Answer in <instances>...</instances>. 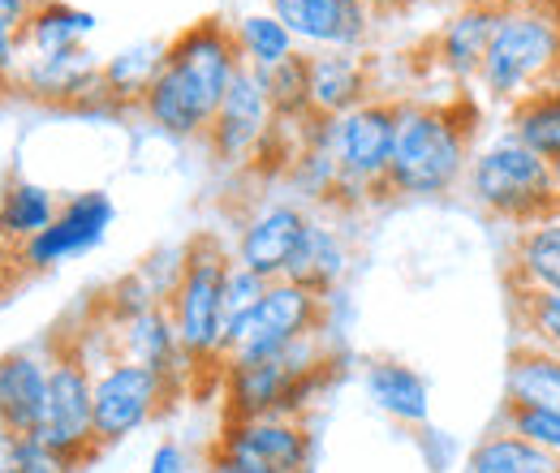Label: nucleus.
<instances>
[{
  "instance_id": "nucleus-1",
  "label": "nucleus",
  "mask_w": 560,
  "mask_h": 473,
  "mask_svg": "<svg viewBox=\"0 0 560 473\" xmlns=\"http://www.w3.org/2000/svg\"><path fill=\"white\" fill-rule=\"evenodd\" d=\"M237 73L242 57L233 44V26L215 17L195 22L168 39L164 66L139 104L142 117L168 138H208L220 99Z\"/></svg>"
},
{
  "instance_id": "nucleus-2",
  "label": "nucleus",
  "mask_w": 560,
  "mask_h": 473,
  "mask_svg": "<svg viewBox=\"0 0 560 473\" xmlns=\"http://www.w3.org/2000/svg\"><path fill=\"white\" fill-rule=\"evenodd\" d=\"M475 108L466 99L397 104V146L388 164V194L397 199H444L470 173Z\"/></svg>"
},
{
  "instance_id": "nucleus-3",
  "label": "nucleus",
  "mask_w": 560,
  "mask_h": 473,
  "mask_svg": "<svg viewBox=\"0 0 560 473\" xmlns=\"http://www.w3.org/2000/svg\"><path fill=\"white\" fill-rule=\"evenodd\" d=\"M229 268H233V250H224L215 237L190 241L186 259H182V275L164 301L186 357L195 362V370H215V379H220V366L229 357V332H224Z\"/></svg>"
},
{
  "instance_id": "nucleus-4",
  "label": "nucleus",
  "mask_w": 560,
  "mask_h": 473,
  "mask_svg": "<svg viewBox=\"0 0 560 473\" xmlns=\"http://www.w3.org/2000/svg\"><path fill=\"white\" fill-rule=\"evenodd\" d=\"M466 190H470V199L483 206L488 215L513 224V228L557 211L552 164L539 151H530L517 134H509V130L488 138L470 155Z\"/></svg>"
},
{
  "instance_id": "nucleus-5",
  "label": "nucleus",
  "mask_w": 560,
  "mask_h": 473,
  "mask_svg": "<svg viewBox=\"0 0 560 473\" xmlns=\"http://www.w3.org/2000/svg\"><path fill=\"white\" fill-rule=\"evenodd\" d=\"M560 73V9L500 13L479 86L495 104H522Z\"/></svg>"
},
{
  "instance_id": "nucleus-6",
  "label": "nucleus",
  "mask_w": 560,
  "mask_h": 473,
  "mask_svg": "<svg viewBox=\"0 0 560 473\" xmlns=\"http://www.w3.org/2000/svg\"><path fill=\"white\" fill-rule=\"evenodd\" d=\"M328 142L341 164L337 211H358L388 194V164L397 146V99L371 95L346 117H328Z\"/></svg>"
},
{
  "instance_id": "nucleus-7",
  "label": "nucleus",
  "mask_w": 560,
  "mask_h": 473,
  "mask_svg": "<svg viewBox=\"0 0 560 473\" xmlns=\"http://www.w3.org/2000/svg\"><path fill=\"white\" fill-rule=\"evenodd\" d=\"M48 357H52L48 362V397H44V413H39V426L31 439L86 465L100 452V444H95V370L86 366V357L70 340H57V348Z\"/></svg>"
},
{
  "instance_id": "nucleus-8",
  "label": "nucleus",
  "mask_w": 560,
  "mask_h": 473,
  "mask_svg": "<svg viewBox=\"0 0 560 473\" xmlns=\"http://www.w3.org/2000/svg\"><path fill=\"white\" fill-rule=\"evenodd\" d=\"M328 332V297L293 284L272 280L259 306L229 332V357L233 362H255V357H277L289 344ZM224 357V362H229Z\"/></svg>"
},
{
  "instance_id": "nucleus-9",
  "label": "nucleus",
  "mask_w": 560,
  "mask_h": 473,
  "mask_svg": "<svg viewBox=\"0 0 560 473\" xmlns=\"http://www.w3.org/2000/svg\"><path fill=\"white\" fill-rule=\"evenodd\" d=\"M182 392L155 375L151 366H139L130 357H108L95 366V444L117 448L130 435H139L147 422H155Z\"/></svg>"
},
{
  "instance_id": "nucleus-10",
  "label": "nucleus",
  "mask_w": 560,
  "mask_h": 473,
  "mask_svg": "<svg viewBox=\"0 0 560 473\" xmlns=\"http://www.w3.org/2000/svg\"><path fill=\"white\" fill-rule=\"evenodd\" d=\"M211 452L264 473H306L315 457V439L306 417H289V413L224 417V430Z\"/></svg>"
},
{
  "instance_id": "nucleus-11",
  "label": "nucleus",
  "mask_w": 560,
  "mask_h": 473,
  "mask_svg": "<svg viewBox=\"0 0 560 473\" xmlns=\"http://www.w3.org/2000/svg\"><path fill=\"white\" fill-rule=\"evenodd\" d=\"M26 99L57 104V108H78V113H113V99L104 91V61L91 48L73 52H22L13 86Z\"/></svg>"
},
{
  "instance_id": "nucleus-12",
  "label": "nucleus",
  "mask_w": 560,
  "mask_h": 473,
  "mask_svg": "<svg viewBox=\"0 0 560 473\" xmlns=\"http://www.w3.org/2000/svg\"><path fill=\"white\" fill-rule=\"evenodd\" d=\"M272 134H277V108H272L268 82H264V73L242 66V73L233 78V86L220 99V113L203 142L220 164H259Z\"/></svg>"
},
{
  "instance_id": "nucleus-13",
  "label": "nucleus",
  "mask_w": 560,
  "mask_h": 473,
  "mask_svg": "<svg viewBox=\"0 0 560 473\" xmlns=\"http://www.w3.org/2000/svg\"><path fill=\"white\" fill-rule=\"evenodd\" d=\"M113 220H117V206L104 190L70 194L57 211V220L35 241L22 246V263L31 271H52L61 263H73V259H82V255L104 246Z\"/></svg>"
},
{
  "instance_id": "nucleus-14",
  "label": "nucleus",
  "mask_w": 560,
  "mask_h": 473,
  "mask_svg": "<svg viewBox=\"0 0 560 473\" xmlns=\"http://www.w3.org/2000/svg\"><path fill=\"white\" fill-rule=\"evenodd\" d=\"M311 224V211L293 199H277V203L255 206L233 237V263L264 280H284V271L298 255V241Z\"/></svg>"
},
{
  "instance_id": "nucleus-15",
  "label": "nucleus",
  "mask_w": 560,
  "mask_h": 473,
  "mask_svg": "<svg viewBox=\"0 0 560 473\" xmlns=\"http://www.w3.org/2000/svg\"><path fill=\"white\" fill-rule=\"evenodd\" d=\"M289 35L315 52H358L371 35V0H268Z\"/></svg>"
},
{
  "instance_id": "nucleus-16",
  "label": "nucleus",
  "mask_w": 560,
  "mask_h": 473,
  "mask_svg": "<svg viewBox=\"0 0 560 473\" xmlns=\"http://www.w3.org/2000/svg\"><path fill=\"white\" fill-rule=\"evenodd\" d=\"M113 323V319H108ZM113 340H117V353L139 362V366H151L155 375H164L177 392L190 388V375H195V362L186 357L182 348V336L173 328V315L168 306H147L139 315H126L113 323Z\"/></svg>"
},
{
  "instance_id": "nucleus-17",
  "label": "nucleus",
  "mask_w": 560,
  "mask_h": 473,
  "mask_svg": "<svg viewBox=\"0 0 560 473\" xmlns=\"http://www.w3.org/2000/svg\"><path fill=\"white\" fill-rule=\"evenodd\" d=\"M495 9L483 0H462L453 13L440 22L431 35V61L444 69L453 82H479V69L488 61L491 31H495Z\"/></svg>"
},
{
  "instance_id": "nucleus-18",
  "label": "nucleus",
  "mask_w": 560,
  "mask_h": 473,
  "mask_svg": "<svg viewBox=\"0 0 560 473\" xmlns=\"http://www.w3.org/2000/svg\"><path fill=\"white\" fill-rule=\"evenodd\" d=\"M306 95L315 117H346L375 95L371 66L358 52H311L306 57Z\"/></svg>"
},
{
  "instance_id": "nucleus-19",
  "label": "nucleus",
  "mask_w": 560,
  "mask_h": 473,
  "mask_svg": "<svg viewBox=\"0 0 560 473\" xmlns=\"http://www.w3.org/2000/svg\"><path fill=\"white\" fill-rule=\"evenodd\" d=\"M350 259L353 255L341 224L319 215V211H311V224H306V233L298 241V255L284 271V280H293V284H302V288H311L319 297H332L341 288L346 271H350Z\"/></svg>"
},
{
  "instance_id": "nucleus-20",
  "label": "nucleus",
  "mask_w": 560,
  "mask_h": 473,
  "mask_svg": "<svg viewBox=\"0 0 560 473\" xmlns=\"http://www.w3.org/2000/svg\"><path fill=\"white\" fill-rule=\"evenodd\" d=\"M509 288L560 293V206L522 224L509 246Z\"/></svg>"
},
{
  "instance_id": "nucleus-21",
  "label": "nucleus",
  "mask_w": 560,
  "mask_h": 473,
  "mask_svg": "<svg viewBox=\"0 0 560 473\" xmlns=\"http://www.w3.org/2000/svg\"><path fill=\"white\" fill-rule=\"evenodd\" d=\"M362 388H366L371 405L380 409L384 417L401 422V426H427L431 422V383L422 379L415 366H406L397 357L366 362Z\"/></svg>"
},
{
  "instance_id": "nucleus-22",
  "label": "nucleus",
  "mask_w": 560,
  "mask_h": 473,
  "mask_svg": "<svg viewBox=\"0 0 560 473\" xmlns=\"http://www.w3.org/2000/svg\"><path fill=\"white\" fill-rule=\"evenodd\" d=\"M48 362L35 348H18L0 357V417L18 435H35L44 397H48Z\"/></svg>"
},
{
  "instance_id": "nucleus-23",
  "label": "nucleus",
  "mask_w": 560,
  "mask_h": 473,
  "mask_svg": "<svg viewBox=\"0 0 560 473\" xmlns=\"http://www.w3.org/2000/svg\"><path fill=\"white\" fill-rule=\"evenodd\" d=\"M504 409H560V353L517 344L504 366Z\"/></svg>"
},
{
  "instance_id": "nucleus-24",
  "label": "nucleus",
  "mask_w": 560,
  "mask_h": 473,
  "mask_svg": "<svg viewBox=\"0 0 560 473\" xmlns=\"http://www.w3.org/2000/svg\"><path fill=\"white\" fill-rule=\"evenodd\" d=\"M95 13L66 4V0H39L26 31H22V52H73V48H86V39L95 35Z\"/></svg>"
},
{
  "instance_id": "nucleus-25",
  "label": "nucleus",
  "mask_w": 560,
  "mask_h": 473,
  "mask_svg": "<svg viewBox=\"0 0 560 473\" xmlns=\"http://www.w3.org/2000/svg\"><path fill=\"white\" fill-rule=\"evenodd\" d=\"M462 473H560V457L513 435L509 426H495L466 452Z\"/></svg>"
},
{
  "instance_id": "nucleus-26",
  "label": "nucleus",
  "mask_w": 560,
  "mask_h": 473,
  "mask_svg": "<svg viewBox=\"0 0 560 473\" xmlns=\"http://www.w3.org/2000/svg\"><path fill=\"white\" fill-rule=\"evenodd\" d=\"M233 44H237L242 66L255 69V73H272L277 66L298 57V39L289 35V26L280 22L272 9L242 13L233 22Z\"/></svg>"
},
{
  "instance_id": "nucleus-27",
  "label": "nucleus",
  "mask_w": 560,
  "mask_h": 473,
  "mask_svg": "<svg viewBox=\"0 0 560 473\" xmlns=\"http://www.w3.org/2000/svg\"><path fill=\"white\" fill-rule=\"evenodd\" d=\"M57 194L39 181H9L4 194H0V237L4 241H35L52 220H57Z\"/></svg>"
},
{
  "instance_id": "nucleus-28",
  "label": "nucleus",
  "mask_w": 560,
  "mask_h": 473,
  "mask_svg": "<svg viewBox=\"0 0 560 473\" xmlns=\"http://www.w3.org/2000/svg\"><path fill=\"white\" fill-rule=\"evenodd\" d=\"M509 134H517L530 151H539L548 164L560 159V73L535 95L509 108Z\"/></svg>"
},
{
  "instance_id": "nucleus-29",
  "label": "nucleus",
  "mask_w": 560,
  "mask_h": 473,
  "mask_svg": "<svg viewBox=\"0 0 560 473\" xmlns=\"http://www.w3.org/2000/svg\"><path fill=\"white\" fill-rule=\"evenodd\" d=\"M164 48L168 44H130L121 48L117 57L104 61V91L113 99V108H130V104H142L155 73L164 66Z\"/></svg>"
},
{
  "instance_id": "nucleus-30",
  "label": "nucleus",
  "mask_w": 560,
  "mask_h": 473,
  "mask_svg": "<svg viewBox=\"0 0 560 473\" xmlns=\"http://www.w3.org/2000/svg\"><path fill=\"white\" fill-rule=\"evenodd\" d=\"M513 323H517V344L560 353V293L513 288Z\"/></svg>"
},
{
  "instance_id": "nucleus-31",
  "label": "nucleus",
  "mask_w": 560,
  "mask_h": 473,
  "mask_svg": "<svg viewBox=\"0 0 560 473\" xmlns=\"http://www.w3.org/2000/svg\"><path fill=\"white\" fill-rule=\"evenodd\" d=\"M268 82V95H272V108H277V121L289 130H302L315 113H311V95H306V57L298 52L293 61L277 66L272 73H264Z\"/></svg>"
},
{
  "instance_id": "nucleus-32",
  "label": "nucleus",
  "mask_w": 560,
  "mask_h": 473,
  "mask_svg": "<svg viewBox=\"0 0 560 473\" xmlns=\"http://www.w3.org/2000/svg\"><path fill=\"white\" fill-rule=\"evenodd\" d=\"M500 426H509L513 435L548 448L552 457H560V409H504Z\"/></svg>"
},
{
  "instance_id": "nucleus-33",
  "label": "nucleus",
  "mask_w": 560,
  "mask_h": 473,
  "mask_svg": "<svg viewBox=\"0 0 560 473\" xmlns=\"http://www.w3.org/2000/svg\"><path fill=\"white\" fill-rule=\"evenodd\" d=\"M268 284H272V280L237 268V263L229 268V280H224V332H233V328L259 306V297L268 293Z\"/></svg>"
},
{
  "instance_id": "nucleus-34",
  "label": "nucleus",
  "mask_w": 560,
  "mask_h": 473,
  "mask_svg": "<svg viewBox=\"0 0 560 473\" xmlns=\"http://www.w3.org/2000/svg\"><path fill=\"white\" fill-rule=\"evenodd\" d=\"M78 470H82V461H73L66 452H57V448H48V444H39V439L26 435V444H22V470L18 473H78Z\"/></svg>"
},
{
  "instance_id": "nucleus-35",
  "label": "nucleus",
  "mask_w": 560,
  "mask_h": 473,
  "mask_svg": "<svg viewBox=\"0 0 560 473\" xmlns=\"http://www.w3.org/2000/svg\"><path fill=\"white\" fill-rule=\"evenodd\" d=\"M419 448H422V457H427V470H431V473H444L448 465H453V461H457V444H453L444 430H431V426H422Z\"/></svg>"
},
{
  "instance_id": "nucleus-36",
  "label": "nucleus",
  "mask_w": 560,
  "mask_h": 473,
  "mask_svg": "<svg viewBox=\"0 0 560 473\" xmlns=\"http://www.w3.org/2000/svg\"><path fill=\"white\" fill-rule=\"evenodd\" d=\"M147 473H190V457H186L182 444L164 439V444H155V452L147 461Z\"/></svg>"
},
{
  "instance_id": "nucleus-37",
  "label": "nucleus",
  "mask_w": 560,
  "mask_h": 473,
  "mask_svg": "<svg viewBox=\"0 0 560 473\" xmlns=\"http://www.w3.org/2000/svg\"><path fill=\"white\" fill-rule=\"evenodd\" d=\"M35 4H39V0H0V22L13 26V31H26Z\"/></svg>"
},
{
  "instance_id": "nucleus-38",
  "label": "nucleus",
  "mask_w": 560,
  "mask_h": 473,
  "mask_svg": "<svg viewBox=\"0 0 560 473\" xmlns=\"http://www.w3.org/2000/svg\"><path fill=\"white\" fill-rule=\"evenodd\" d=\"M495 13H522V9H560V0H483Z\"/></svg>"
},
{
  "instance_id": "nucleus-39",
  "label": "nucleus",
  "mask_w": 560,
  "mask_h": 473,
  "mask_svg": "<svg viewBox=\"0 0 560 473\" xmlns=\"http://www.w3.org/2000/svg\"><path fill=\"white\" fill-rule=\"evenodd\" d=\"M203 473H264V470H250V465H237V461H229V457H215V452H211Z\"/></svg>"
},
{
  "instance_id": "nucleus-40",
  "label": "nucleus",
  "mask_w": 560,
  "mask_h": 473,
  "mask_svg": "<svg viewBox=\"0 0 560 473\" xmlns=\"http://www.w3.org/2000/svg\"><path fill=\"white\" fill-rule=\"evenodd\" d=\"M552 190H557V206H560V159H552Z\"/></svg>"
},
{
  "instance_id": "nucleus-41",
  "label": "nucleus",
  "mask_w": 560,
  "mask_h": 473,
  "mask_svg": "<svg viewBox=\"0 0 560 473\" xmlns=\"http://www.w3.org/2000/svg\"><path fill=\"white\" fill-rule=\"evenodd\" d=\"M427 4H462V0H427Z\"/></svg>"
},
{
  "instance_id": "nucleus-42",
  "label": "nucleus",
  "mask_w": 560,
  "mask_h": 473,
  "mask_svg": "<svg viewBox=\"0 0 560 473\" xmlns=\"http://www.w3.org/2000/svg\"><path fill=\"white\" fill-rule=\"evenodd\" d=\"M4 430H9V426H4V417H0V435H4Z\"/></svg>"
}]
</instances>
